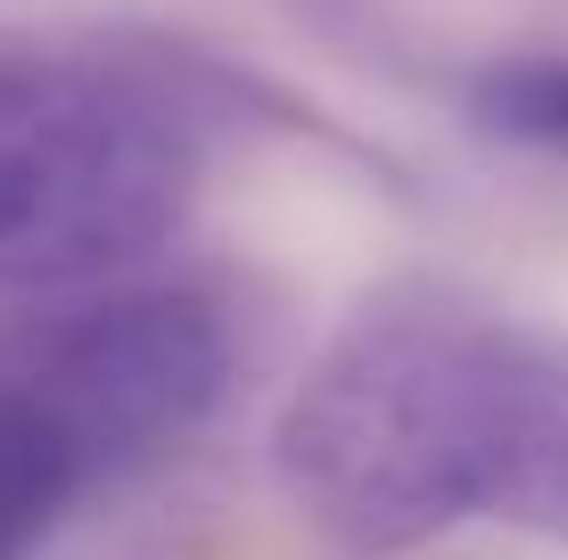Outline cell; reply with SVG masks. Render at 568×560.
Segmentation results:
<instances>
[{
    "mask_svg": "<svg viewBox=\"0 0 568 560\" xmlns=\"http://www.w3.org/2000/svg\"><path fill=\"white\" fill-rule=\"evenodd\" d=\"M519 338L527 322L462 297L363 305L272 420L297 511L355 560H396L462 519H495Z\"/></svg>",
    "mask_w": 568,
    "mask_h": 560,
    "instance_id": "1",
    "label": "cell"
},
{
    "mask_svg": "<svg viewBox=\"0 0 568 560\" xmlns=\"http://www.w3.org/2000/svg\"><path fill=\"white\" fill-rule=\"evenodd\" d=\"M206 182L199 91L165 58L0 33V288L132 273Z\"/></svg>",
    "mask_w": 568,
    "mask_h": 560,
    "instance_id": "2",
    "label": "cell"
},
{
    "mask_svg": "<svg viewBox=\"0 0 568 560\" xmlns=\"http://www.w3.org/2000/svg\"><path fill=\"white\" fill-rule=\"evenodd\" d=\"M0 388L42 404L108 487L206 429L231 388V330L206 288H100L33 322Z\"/></svg>",
    "mask_w": 568,
    "mask_h": 560,
    "instance_id": "3",
    "label": "cell"
},
{
    "mask_svg": "<svg viewBox=\"0 0 568 560\" xmlns=\"http://www.w3.org/2000/svg\"><path fill=\"white\" fill-rule=\"evenodd\" d=\"M503 528L568 544V338H519V396H511V454H503Z\"/></svg>",
    "mask_w": 568,
    "mask_h": 560,
    "instance_id": "4",
    "label": "cell"
},
{
    "mask_svg": "<svg viewBox=\"0 0 568 560\" xmlns=\"http://www.w3.org/2000/svg\"><path fill=\"white\" fill-rule=\"evenodd\" d=\"M91 487H100V470L83 461V446L42 404L0 388V560H33Z\"/></svg>",
    "mask_w": 568,
    "mask_h": 560,
    "instance_id": "5",
    "label": "cell"
},
{
    "mask_svg": "<svg viewBox=\"0 0 568 560\" xmlns=\"http://www.w3.org/2000/svg\"><path fill=\"white\" fill-rule=\"evenodd\" d=\"M462 115L503 149H536V157L568 165V58L536 50V58H495L469 74Z\"/></svg>",
    "mask_w": 568,
    "mask_h": 560,
    "instance_id": "6",
    "label": "cell"
}]
</instances>
